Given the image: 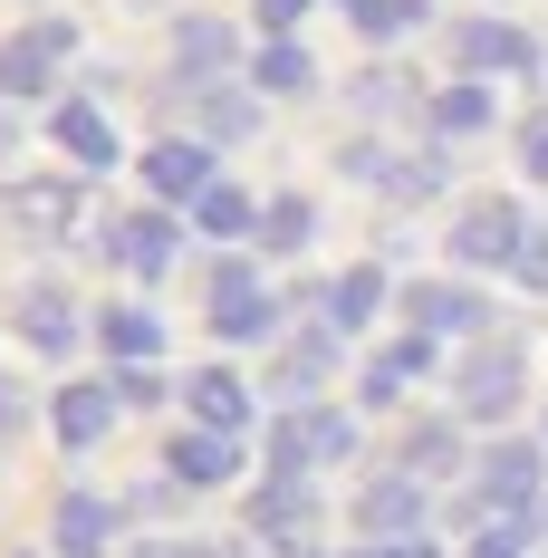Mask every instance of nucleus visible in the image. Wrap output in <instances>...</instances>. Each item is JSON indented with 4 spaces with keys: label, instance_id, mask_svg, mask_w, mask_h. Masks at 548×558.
Listing matches in <instances>:
<instances>
[{
    "label": "nucleus",
    "instance_id": "obj_1",
    "mask_svg": "<svg viewBox=\"0 0 548 558\" xmlns=\"http://www.w3.org/2000/svg\"><path fill=\"white\" fill-rule=\"evenodd\" d=\"M520 241H529L520 203L482 193V203H462V222H452V260H462V270H510V260H520Z\"/></svg>",
    "mask_w": 548,
    "mask_h": 558
},
{
    "label": "nucleus",
    "instance_id": "obj_2",
    "mask_svg": "<svg viewBox=\"0 0 548 558\" xmlns=\"http://www.w3.org/2000/svg\"><path fill=\"white\" fill-rule=\"evenodd\" d=\"M452 395H462L472 424H500V414L520 404V347H472L462 376H452Z\"/></svg>",
    "mask_w": 548,
    "mask_h": 558
},
{
    "label": "nucleus",
    "instance_id": "obj_3",
    "mask_svg": "<svg viewBox=\"0 0 548 558\" xmlns=\"http://www.w3.org/2000/svg\"><path fill=\"white\" fill-rule=\"evenodd\" d=\"M452 58H462L472 77H529V68H539L529 29H510V20H462V29H452Z\"/></svg>",
    "mask_w": 548,
    "mask_h": 558
},
{
    "label": "nucleus",
    "instance_id": "obj_4",
    "mask_svg": "<svg viewBox=\"0 0 548 558\" xmlns=\"http://www.w3.org/2000/svg\"><path fill=\"white\" fill-rule=\"evenodd\" d=\"M346 444H356V434H346V414H328V404H299V414H279L270 462H279V472H308V462H337Z\"/></svg>",
    "mask_w": 548,
    "mask_h": 558
},
{
    "label": "nucleus",
    "instance_id": "obj_5",
    "mask_svg": "<svg viewBox=\"0 0 548 558\" xmlns=\"http://www.w3.org/2000/svg\"><path fill=\"white\" fill-rule=\"evenodd\" d=\"M68 49H77V29H68V20H39V29H20V39L0 49V97H39V87H49V68H58Z\"/></svg>",
    "mask_w": 548,
    "mask_h": 558
},
{
    "label": "nucleus",
    "instance_id": "obj_6",
    "mask_svg": "<svg viewBox=\"0 0 548 558\" xmlns=\"http://www.w3.org/2000/svg\"><path fill=\"white\" fill-rule=\"evenodd\" d=\"M212 328H221V337H270V328H279V299L241 270V260L212 270Z\"/></svg>",
    "mask_w": 548,
    "mask_h": 558
},
{
    "label": "nucleus",
    "instance_id": "obj_7",
    "mask_svg": "<svg viewBox=\"0 0 548 558\" xmlns=\"http://www.w3.org/2000/svg\"><path fill=\"white\" fill-rule=\"evenodd\" d=\"M0 222L29 231V241H58V231L77 222V183H10L0 193Z\"/></svg>",
    "mask_w": 548,
    "mask_h": 558
},
{
    "label": "nucleus",
    "instance_id": "obj_8",
    "mask_svg": "<svg viewBox=\"0 0 548 558\" xmlns=\"http://www.w3.org/2000/svg\"><path fill=\"white\" fill-rule=\"evenodd\" d=\"M482 501H491L500 520H520V510L539 501V444H500L491 462H482Z\"/></svg>",
    "mask_w": 548,
    "mask_h": 558
},
{
    "label": "nucleus",
    "instance_id": "obj_9",
    "mask_svg": "<svg viewBox=\"0 0 548 558\" xmlns=\"http://www.w3.org/2000/svg\"><path fill=\"white\" fill-rule=\"evenodd\" d=\"M404 308H414V337H472V328H482V299H472V289H452V279L404 289Z\"/></svg>",
    "mask_w": 548,
    "mask_h": 558
},
{
    "label": "nucleus",
    "instance_id": "obj_10",
    "mask_svg": "<svg viewBox=\"0 0 548 558\" xmlns=\"http://www.w3.org/2000/svg\"><path fill=\"white\" fill-rule=\"evenodd\" d=\"M145 183H155L165 203H203V193H212V145H155V155H145Z\"/></svg>",
    "mask_w": 548,
    "mask_h": 558
},
{
    "label": "nucleus",
    "instance_id": "obj_11",
    "mask_svg": "<svg viewBox=\"0 0 548 558\" xmlns=\"http://www.w3.org/2000/svg\"><path fill=\"white\" fill-rule=\"evenodd\" d=\"M107 241H115V260H125L135 279H165L173 270V222H165V213H125Z\"/></svg>",
    "mask_w": 548,
    "mask_h": 558
},
{
    "label": "nucleus",
    "instance_id": "obj_12",
    "mask_svg": "<svg viewBox=\"0 0 548 558\" xmlns=\"http://www.w3.org/2000/svg\"><path fill=\"white\" fill-rule=\"evenodd\" d=\"M193 414H203V434H231V444H241V424H251V386H241L231 366H212V376H193Z\"/></svg>",
    "mask_w": 548,
    "mask_h": 558
},
{
    "label": "nucleus",
    "instance_id": "obj_13",
    "mask_svg": "<svg viewBox=\"0 0 548 558\" xmlns=\"http://www.w3.org/2000/svg\"><path fill=\"white\" fill-rule=\"evenodd\" d=\"M356 520H366L376 539H404V530L424 520V492H414V472H394V482H366V501H356Z\"/></svg>",
    "mask_w": 548,
    "mask_h": 558
},
{
    "label": "nucleus",
    "instance_id": "obj_14",
    "mask_svg": "<svg viewBox=\"0 0 548 558\" xmlns=\"http://www.w3.org/2000/svg\"><path fill=\"white\" fill-rule=\"evenodd\" d=\"M173 482H183V492H203V482H231V462H241V452H231V434H173Z\"/></svg>",
    "mask_w": 548,
    "mask_h": 558
},
{
    "label": "nucleus",
    "instance_id": "obj_15",
    "mask_svg": "<svg viewBox=\"0 0 548 558\" xmlns=\"http://www.w3.org/2000/svg\"><path fill=\"white\" fill-rule=\"evenodd\" d=\"M58 145H68V165H77V173H107L115 165V135H107V116H97V107H58Z\"/></svg>",
    "mask_w": 548,
    "mask_h": 558
},
{
    "label": "nucleus",
    "instance_id": "obj_16",
    "mask_svg": "<svg viewBox=\"0 0 548 558\" xmlns=\"http://www.w3.org/2000/svg\"><path fill=\"white\" fill-rule=\"evenodd\" d=\"M424 366H434V337H404V347H385L376 366H366V404H394V395L414 386Z\"/></svg>",
    "mask_w": 548,
    "mask_h": 558
},
{
    "label": "nucleus",
    "instance_id": "obj_17",
    "mask_svg": "<svg viewBox=\"0 0 548 558\" xmlns=\"http://www.w3.org/2000/svg\"><path fill=\"white\" fill-rule=\"evenodd\" d=\"M115 424V386H68L58 395V444H97Z\"/></svg>",
    "mask_w": 548,
    "mask_h": 558
},
{
    "label": "nucleus",
    "instance_id": "obj_18",
    "mask_svg": "<svg viewBox=\"0 0 548 558\" xmlns=\"http://www.w3.org/2000/svg\"><path fill=\"white\" fill-rule=\"evenodd\" d=\"M20 337H29V347H68V337H77L68 289H29V299H20Z\"/></svg>",
    "mask_w": 548,
    "mask_h": 558
},
{
    "label": "nucleus",
    "instance_id": "obj_19",
    "mask_svg": "<svg viewBox=\"0 0 548 558\" xmlns=\"http://www.w3.org/2000/svg\"><path fill=\"white\" fill-rule=\"evenodd\" d=\"M376 308H385V270H346L328 289V328H366Z\"/></svg>",
    "mask_w": 548,
    "mask_h": 558
},
{
    "label": "nucleus",
    "instance_id": "obj_20",
    "mask_svg": "<svg viewBox=\"0 0 548 558\" xmlns=\"http://www.w3.org/2000/svg\"><path fill=\"white\" fill-rule=\"evenodd\" d=\"M251 77H260V87H270V97H299V87H308V77H318V58L299 49V39H270V49H260V68H251Z\"/></svg>",
    "mask_w": 548,
    "mask_h": 558
},
{
    "label": "nucleus",
    "instance_id": "obj_21",
    "mask_svg": "<svg viewBox=\"0 0 548 558\" xmlns=\"http://www.w3.org/2000/svg\"><path fill=\"white\" fill-rule=\"evenodd\" d=\"M328 366H337V337H299V347L279 356V395H318Z\"/></svg>",
    "mask_w": 548,
    "mask_h": 558
},
{
    "label": "nucleus",
    "instance_id": "obj_22",
    "mask_svg": "<svg viewBox=\"0 0 548 558\" xmlns=\"http://www.w3.org/2000/svg\"><path fill=\"white\" fill-rule=\"evenodd\" d=\"M58 549H68V558L107 549V501H58Z\"/></svg>",
    "mask_w": 548,
    "mask_h": 558
},
{
    "label": "nucleus",
    "instance_id": "obj_23",
    "mask_svg": "<svg viewBox=\"0 0 548 558\" xmlns=\"http://www.w3.org/2000/svg\"><path fill=\"white\" fill-rule=\"evenodd\" d=\"M97 328H107V347H115V356H125V366H145V356H155V347H165V328H155V318H145V308H107V318H97Z\"/></svg>",
    "mask_w": 548,
    "mask_h": 558
},
{
    "label": "nucleus",
    "instance_id": "obj_24",
    "mask_svg": "<svg viewBox=\"0 0 548 558\" xmlns=\"http://www.w3.org/2000/svg\"><path fill=\"white\" fill-rule=\"evenodd\" d=\"M193 213H203V231H221V241H241V231H260V213H251V193H241V183H212V193H203Z\"/></svg>",
    "mask_w": 548,
    "mask_h": 558
},
{
    "label": "nucleus",
    "instance_id": "obj_25",
    "mask_svg": "<svg viewBox=\"0 0 548 558\" xmlns=\"http://www.w3.org/2000/svg\"><path fill=\"white\" fill-rule=\"evenodd\" d=\"M434 125H442V135H482V125H491V97L462 77V87H442V97H434Z\"/></svg>",
    "mask_w": 548,
    "mask_h": 558
},
{
    "label": "nucleus",
    "instance_id": "obj_26",
    "mask_svg": "<svg viewBox=\"0 0 548 558\" xmlns=\"http://www.w3.org/2000/svg\"><path fill=\"white\" fill-rule=\"evenodd\" d=\"M173 49H183V68L203 77V68H221V58H231V29H221V20H183V39H173Z\"/></svg>",
    "mask_w": 548,
    "mask_h": 558
},
{
    "label": "nucleus",
    "instance_id": "obj_27",
    "mask_svg": "<svg viewBox=\"0 0 548 558\" xmlns=\"http://www.w3.org/2000/svg\"><path fill=\"white\" fill-rule=\"evenodd\" d=\"M308 231H318V213H308V203H299V193H289V203H270V213H260V241H270V251H299V241H308Z\"/></svg>",
    "mask_w": 548,
    "mask_h": 558
},
{
    "label": "nucleus",
    "instance_id": "obj_28",
    "mask_svg": "<svg viewBox=\"0 0 548 558\" xmlns=\"http://www.w3.org/2000/svg\"><path fill=\"white\" fill-rule=\"evenodd\" d=\"M414 20H424V0H356V29L366 39H404Z\"/></svg>",
    "mask_w": 548,
    "mask_h": 558
},
{
    "label": "nucleus",
    "instance_id": "obj_29",
    "mask_svg": "<svg viewBox=\"0 0 548 558\" xmlns=\"http://www.w3.org/2000/svg\"><path fill=\"white\" fill-rule=\"evenodd\" d=\"M385 193H394V203H424V193H442V155H404V165L385 173Z\"/></svg>",
    "mask_w": 548,
    "mask_h": 558
},
{
    "label": "nucleus",
    "instance_id": "obj_30",
    "mask_svg": "<svg viewBox=\"0 0 548 558\" xmlns=\"http://www.w3.org/2000/svg\"><path fill=\"white\" fill-rule=\"evenodd\" d=\"M203 125H212V135H251V125H260V107H251L241 87H212V97H203Z\"/></svg>",
    "mask_w": 548,
    "mask_h": 558
},
{
    "label": "nucleus",
    "instance_id": "obj_31",
    "mask_svg": "<svg viewBox=\"0 0 548 558\" xmlns=\"http://www.w3.org/2000/svg\"><path fill=\"white\" fill-rule=\"evenodd\" d=\"M529 549V520H491L482 539H472V558H520Z\"/></svg>",
    "mask_w": 548,
    "mask_h": 558
},
{
    "label": "nucleus",
    "instance_id": "obj_32",
    "mask_svg": "<svg viewBox=\"0 0 548 558\" xmlns=\"http://www.w3.org/2000/svg\"><path fill=\"white\" fill-rule=\"evenodd\" d=\"M404 462H414V472H442V462H452V424H424V434L404 444Z\"/></svg>",
    "mask_w": 548,
    "mask_h": 558
},
{
    "label": "nucleus",
    "instance_id": "obj_33",
    "mask_svg": "<svg viewBox=\"0 0 548 558\" xmlns=\"http://www.w3.org/2000/svg\"><path fill=\"white\" fill-rule=\"evenodd\" d=\"M155 395H165L155 366H125V376H115V404H155Z\"/></svg>",
    "mask_w": 548,
    "mask_h": 558
},
{
    "label": "nucleus",
    "instance_id": "obj_34",
    "mask_svg": "<svg viewBox=\"0 0 548 558\" xmlns=\"http://www.w3.org/2000/svg\"><path fill=\"white\" fill-rule=\"evenodd\" d=\"M510 270L529 279V289H548V231H529V241H520V260H510Z\"/></svg>",
    "mask_w": 548,
    "mask_h": 558
},
{
    "label": "nucleus",
    "instance_id": "obj_35",
    "mask_svg": "<svg viewBox=\"0 0 548 558\" xmlns=\"http://www.w3.org/2000/svg\"><path fill=\"white\" fill-rule=\"evenodd\" d=\"M520 165L548 183V116H529V125H520Z\"/></svg>",
    "mask_w": 548,
    "mask_h": 558
},
{
    "label": "nucleus",
    "instance_id": "obj_36",
    "mask_svg": "<svg viewBox=\"0 0 548 558\" xmlns=\"http://www.w3.org/2000/svg\"><path fill=\"white\" fill-rule=\"evenodd\" d=\"M299 10H308V0H260V20H270V39H289V29H299Z\"/></svg>",
    "mask_w": 548,
    "mask_h": 558
},
{
    "label": "nucleus",
    "instance_id": "obj_37",
    "mask_svg": "<svg viewBox=\"0 0 548 558\" xmlns=\"http://www.w3.org/2000/svg\"><path fill=\"white\" fill-rule=\"evenodd\" d=\"M356 558H434L424 539H376V549H356Z\"/></svg>",
    "mask_w": 548,
    "mask_h": 558
},
{
    "label": "nucleus",
    "instance_id": "obj_38",
    "mask_svg": "<svg viewBox=\"0 0 548 558\" xmlns=\"http://www.w3.org/2000/svg\"><path fill=\"white\" fill-rule=\"evenodd\" d=\"M135 558H203V549H183V539H145Z\"/></svg>",
    "mask_w": 548,
    "mask_h": 558
},
{
    "label": "nucleus",
    "instance_id": "obj_39",
    "mask_svg": "<svg viewBox=\"0 0 548 558\" xmlns=\"http://www.w3.org/2000/svg\"><path fill=\"white\" fill-rule=\"evenodd\" d=\"M10 424H20V386H0V434H10Z\"/></svg>",
    "mask_w": 548,
    "mask_h": 558
},
{
    "label": "nucleus",
    "instance_id": "obj_40",
    "mask_svg": "<svg viewBox=\"0 0 548 558\" xmlns=\"http://www.w3.org/2000/svg\"><path fill=\"white\" fill-rule=\"evenodd\" d=\"M0 145H10V116H0Z\"/></svg>",
    "mask_w": 548,
    "mask_h": 558
}]
</instances>
